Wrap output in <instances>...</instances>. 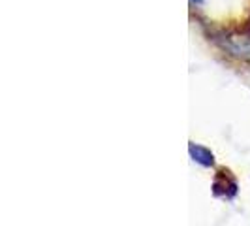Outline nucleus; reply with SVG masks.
Instances as JSON below:
<instances>
[{
  "label": "nucleus",
  "mask_w": 250,
  "mask_h": 226,
  "mask_svg": "<svg viewBox=\"0 0 250 226\" xmlns=\"http://www.w3.org/2000/svg\"><path fill=\"white\" fill-rule=\"evenodd\" d=\"M192 2H194V4H201V2H203V0H192Z\"/></svg>",
  "instance_id": "nucleus-3"
},
{
  "label": "nucleus",
  "mask_w": 250,
  "mask_h": 226,
  "mask_svg": "<svg viewBox=\"0 0 250 226\" xmlns=\"http://www.w3.org/2000/svg\"><path fill=\"white\" fill-rule=\"evenodd\" d=\"M224 47L229 51L231 55L247 59V57H250V38L249 36H239V34L228 36L224 40Z\"/></svg>",
  "instance_id": "nucleus-1"
},
{
  "label": "nucleus",
  "mask_w": 250,
  "mask_h": 226,
  "mask_svg": "<svg viewBox=\"0 0 250 226\" xmlns=\"http://www.w3.org/2000/svg\"><path fill=\"white\" fill-rule=\"evenodd\" d=\"M188 151H190V157H192L196 162H200L201 166H213L214 164V157L209 149H205V147H201V145H196V143H190V145H188Z\"/></svg>",
  "instance_id": "nucleus-2"
}]
</instances>
